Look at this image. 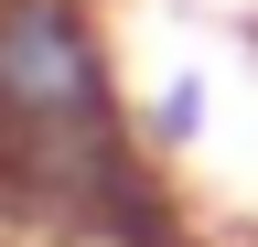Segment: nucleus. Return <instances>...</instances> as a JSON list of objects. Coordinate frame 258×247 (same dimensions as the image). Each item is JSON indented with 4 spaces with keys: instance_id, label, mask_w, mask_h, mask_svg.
Segmentation results:
<instances>
[{
    "instance_id": "f257e3e1",
    "label": "nucleus",
    "mask_w": 258,
    "mask_h": 247,
    "mask_svg": "<svg viewBox=\"0 0 258 247\" xmlns=\"http://www.w3.org/2000/svg\"><path fill=\"white\" fill-rule=\"evenodd\" d=\"M0 236L11 247H205L151 161L97 0H0Z\"/></svg>"
},
{
    "instance_id": "f03ea898",
    "label": "nucleus",
    "mask_w": 258,
    "mask_h": 247,
    "mask_svg": "<svg viewBox=\"0 0 258 247\" xmlns=\"http://www.w3.org/2000/svg\"><path fill=\"white\" fill-rule=\"evenodd\" d=\"M129 108H140L151 161H183V150H205V129H215V97H205V75H194V65H172L151 97H129Z\"/></svg>"
}]
</instances>
